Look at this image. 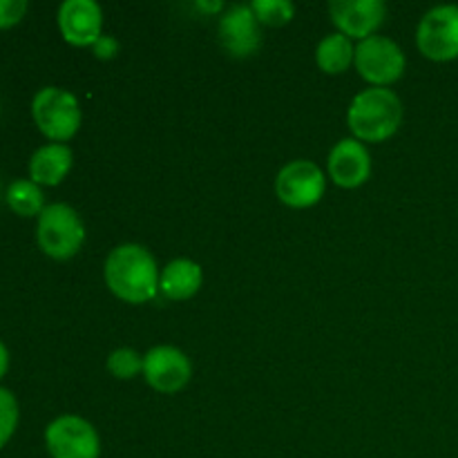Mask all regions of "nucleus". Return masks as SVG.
I'll return each instance as SVG.
<instances>
[{"label": "nucleus", "mask_w": 458, "mask_h": 458, "mask_svg": "<svg viewBox=\"0 0 458 458\" xmlns=\"http://www.w3.org/2000/svg\"><path fill=\"white\" fill-rule=\"evenodd\" d=\"M103 276L112 293L130 304L150 302L159 291V268L150 250L141 244H121L112 249Z\"/></svg>", "instance_id": "obj_1"}, {"label": "nucleus", "mask_w": 458, "mask_h": 458, "mask_svg": "<svg viewBox=\"0 0 458 458\" xmlns=\"http://www.w3.org/2000/svg\"><path fill=\"white\" fill-rule=\"evenodd\" d=\"M347 121L358 141H385L401 128L403 103L387 88L362 89L349 106Z\"/></svg>", "instance_id": "obj_2"}, {"label": "nucleus", "mask_w": 458, "mask_h": 458, "mask_svg": "<svg viewBox=\"0 0 458 458\" xmlns=\"http://www.w3.org/2000/svg\"><path fill=\"white\" fill-rule=\"evenodd\" d=\"M36 240L45 255L54 259H70L85 242L83 219L72 206L49 204L38 215Z\"/></svg>", "instance_id": "obj_3"}, {"label": "nucleus", "mask_w": 458, "mask_h": 458, "mask_svg": "<svg viewBox=\"0 0 458 458\" xmlns=\"http://www.w3.org/2000/svg\"><path fill=\"white\" fill-rule=\"evenodd\" d=\"M31 116L40 132L56 143L74 137L81 128V119H83L74 94L63 88H54V85L36 92L34 101H31Z\"/></svg>", "instance_id": "obj_4"}, {"label": "nucleus", "mask_w": 458, "mask_h": 458, "mask_svg": "<svg viewBox=\"0 0 458 458\" xmlns=\"http://www.w3.org/2000/svg\"><path fill=\"white\" fill-rule=\"evenodd\" d=\"M353 63L362 79L369 81L371 88H385L389 83H396L407 65L401 45L394 43L387 36L376 34L358 43Z\"/></svg>", "instance_id": "obj_5"}, {"label": "nucleus", "mask_w": 458, "mask_h": 458, "mask_svg": "<svg viewBox=\"0 0 458 458\" xmlns=\"http://www.w3.org/2000/svg\"><path fill=\"white\" fill-rule=\"evenodd\" d=\"M416 45L429 61L458 58V4H438L429 9L416 30Z\"/></svg>", "instance_id": "obj_6"}, {"label": "nucleus", "mask_w": 458, "mask_h": 458, "mask_svg": "<svg viewBox=\"0 0 458 458\" xmlns=\"http://www.w3.org/2000/svg\"><path fill=\"white\" fill-rule=\"evenodd\" d=\"M45 445L52 458H98L101 441L92 423L81 416H58L45 429Z\"/></svg>", "instance_id": "obj_7"}, {"label": "nucleus", "mask_w": 458, "mask_h": 458, "mask_svg": "<svg viewBox=\"0 0 458 458\" xmlns=\"http://www.w3.org/2000/svg\"><path fill=\"white\" fill-rule=\"evenodd\" d=\"M325 173L313 161L298 159L286 164L277 173L276 192L282 204L291 208H309L316 206L325 195Z\"/></svg>", "instance_id": "obj_8"}, {"label": "nucleus", "mask_w": 458, "mask_h": 458, "mask_svg": "<svg viewBox=\"0 0 458 458\" xmlns=\"http://www.w3.org/2000/svg\"><path fill=\"white\" fill-rule=\"evenodd\" d=\"M143 376L157 392L177 394L191 380L192 365L182 349L161 344L143 356Z\"/></svg>", "instance_id": "obj_9"}, {"label": "nucleus", "mask_w": 458, "mask_h": 458, "mask_svg": "<svg viewBox=\"0 0 458 458\" xmlns=\"http://www.w3.org/2000/svg\"><path fill=\"white\" fill-rule=\"evenodd\" d=\"M219 40L224 49L235 58H249L262 45L259 21L250 4H233L219 18Z\"/></svg>", "instance_id": "obj_10"}, {"label": "nucleus", "mask_w": 458, "mask_h": 458, "mask_svg": "<svg viewBox=\"0 0 458 458\" xmlns=\"http://www.w3.org/2000/svg\"><path fill=\"white\" fill-rule=\"evenodd\" d=\"M329 12L340 34L365 40L383 25L387 7L383 0H331Z\"/></svg>", "instance_id": "obj_11"}, {"label": "nucleus", "mask_w": 458, "mask_h": 458, "mask_svg": "<svg viewBox=\"0 0 458 458\" xmlns=\"http://www.w3.org/2000/svg\"><path fill=\"white\" fill-rule=\"evenodd\" d=\"M58 27L67 43L94 45L103 36V12L94 0H65L58 7Z\"/></svg>", "instance_id": "obj_12"}, {"label": "nucleus", "mask_w": 458, "mask_h": 458, "mask_svg": "<svg viewBox=\"0 0 458 458\" xmlns=\"http://www.w3.org/2000/svg\"><path fill=\"white\" fill-rule=\"evenodd\" d=\"M329 174L343 188L362 186L371 174L369 150L358 139H343L329 155Z\"/></svg>", "instance_id": "obj_13"}, {"label": "nucleus", "mask_w": 458, "mask_h": 458, "mask_svg": "<svg viewBox=\"0 0 458 458\" xmlns=\"http://www.w3.org/2000/svg\"><path fill=\"white\" fill-rule=\"evenodd\" d=\"M72 150L65 143H47L38 148L30 159V177L40 186H56L72 168Z\"/></svg>", "instance_id": "obj_14"}, {"label": "nucleus", "mask_w": 458, "mask_h": 458, "mask_svg": "<svg viewBox=\"0 0 458 458\" xmlns=\"http://www.w3.org/2000/svg\"><path fill=\"white\" fill-rule=\"evenodd\" d=\"M201 282H204V273H201L199 264L192 262V259L179 258L173 259L161 271L159 291L168 300H188L201 289Z\"/></svg>", "instance_id": "obj_15"}, {"label": "nucleus", "mask_w": 458, "mask_h": 458, "mask_svg": "<svg viewBox=\"0 0 458 458\" xmlns=\"http://www.w3.org/2000/svg\"><path fill=\"white\" fill-rule=\"evenodd\" d=\"M316 61L322 72L327 74H343L349 70L353 61H356V47H353L352 38L340 31L325 36L316 49Z\"/></svg>", "instance_id": "obj_16"}, {"label": "nucleus", "mask_w": 458, "mask_h": 458, "mask_svg": "<svg viewBox=\"0 0 458 458\" xmlns=\"http://www.w3.org/2000/svg\"><path fill=\"white\" fill-rule=\"evenodd\" d=\"M7 204L13 213L22 217H34L45 208V195L31 179H13L7 186Z\"/></svg>", "instance_id": "obj_17"}, {"label": "nucleus", "mask_w": 458, "mask_h": 458, "mask_svg": "<svg viewBox=\"0 0 458 458\" xmlns=\"http://www.w3.org/2000/svg\"><path fill=\"white\" fill-rule=\"evenodd\" d=\"M250 9L255 18L268 27L286 25L295 13V4L291 0H255L250 3Z\"/></svg>", "instance_id": "obj_18"}, {"label": "nucleus", "mask_w": 458, "mask_h": 458, "mask_svg": "<svg viewBox=\"0 0 458 458\" xmlns=\"http://www.w3.org/2000/svg\"><path fill=\"white\" fill-rule=\"evenodd\" d=\"M107 369L114 378L119 380H130L134 376H139L143 371V358L141 353L134 352L130 347H121L114 349L107 358Z\"/></svg>", "instance_id": "obj_19"}, {"label": "nucleus", "mask_w": 458, "mask_h": 458, "mask_svg": "<svg viewBox=\"0 0 458 458\" xmlns=\"http://www.w3.org/2000/svg\"><path fill=\"white\" fill-rule=\"evenodd\" d=\"M18 425V403L9 389L0 387V447L13 437Z\"/></svg>", "instance_id": "obj_20"}, {"label": "nucleus", "mask_w": 458, "mask_h": 458, "mask_svg": "<svg viewBox=\"0 0 458 458\" xmlns=\"http://www.w3.org/2000/svg\"><path fill=\"white\" fill-rule=\"evenodd\" d=\"M27 0H0V30L12 27L25 16Z\"/></svg>", "instance_id": "obj_21"}, {"label": "nucleus", "mask_w": 458, "mask_h": 458, "mask_svg": "<svg viewBox=\"0 0 458 458\" xmlns=\"http://www.w3.org/2000/svg\"><path fill=\"white\" fill-rule=\"evenodd\" d=\"M119 47H121L119 40H116L114 36H107V34H103L101 38L92 45L94 54H97L98 58H103V61H110V58H114L116 54H119Z\"/></svg>", "instance_id": "obj_22"}, {"label": "nucleus", "mask_w": 458, "mask_h": 458, "mask_svg": "<svg viewBox=\"0 0 458 458\" xmlns=\"http://www.w3.org/2000/svg\"><path fill=\"white\" fill-rule=\"evenodd\" d=\"M7 367H9V352H7V347H4V344L0 343V378H3V376H4Z\"/></svg>", "instance_id": "obj_23"}, {"label": "nucleus", "mask_w": 458, "mask_h": 458, "mask_svg": "<svg viewBox=\"0 0 458 458\" xmlns=\"http://www.w3.org/2000/svg\"><path fill=\"white\" fill-rule=\"evenodd\" d=\"M197 7L206 9V12H219L224 7L222 3H197Z\"/></svg>", "instance_id": "obj_24"}]
</instances>
